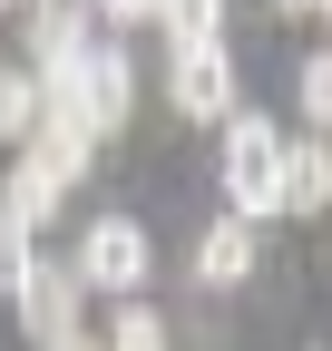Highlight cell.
Returning <instances> with one entry per match:
<instances>
[{"instance_id": "6da1fadb", "label": "cell", "mask_w": 332, "mask_h": 351, "mask_svg": "<svg viewBox=\"0 0 332 351\" xmlns=\"http://www.w3.org/2000/svg\"><path fill=\"white\" fill-rule=\"evenodd\" d=\"M39 108L78 117L88 137L128 127V108H137V69H128V49H117V39H88V49H78L59 78H39Z\"/></svg>"}, {"instance_id": "7a4b0ae2", "label": "cell", "mask_w": 332, "mask_h": 351, "mask_svg": "<svg viewBox=\"0 0 332 351\" xmlns=\"http://www.w3.org/2000/svg\"><path fill=\"white\" fill-rule=\"evenodd\" d=\"M225 205L254 225V215H283V127L235 108L225 117Z\"/></svg>"}, {"instance_id": "3957f363", "label": "cell", "mask_w": 332, "mask_h": 351, "mask_svg": "<svg viewBox=\"0 0 332 351\" xmlns=\"http://www.w3.org/2000/svg\"><path fill=\"white\" fill-rule=\"evenodd\" d=\"M147 274H156V244H147L137 215H98V225L78 234V283H88V293L137 302V293H147Z\"/></svg>"}, {"instance_id": "277c9868", "label": "cell", "mask_w": 332, "mask_h": 351, "mask_svg": "<svg viewBox=\"0 0 332 351\" xmlns=\"http://www.w3.org/2000/svg\"><path fill=\"white\" fill-rule=\"evenodd\" d=\"M166 98H176V117H235V59H225V39L215 49H176V69H166Z\"/></svg>"}, {"instance_id": "5b68a950", "label": "cell", "mask_w": 332, "mask_h": 351, "mask_svg": "<svg viewBox=\"0 0 332 351\" xmlns=\"http://www.w3.org/2000/svg\"><path fill=\"white\" fill-rule=\"evenodd\" d=\"M78 263H29V283H20V322H29V341L49 351V341H69L78 332Z\"/></svg>"}, {"instance_id": "8992f818", "label": "cell", "mask_w": 332, "mask_h": 351, "mask_svg": "<svg viewBox=\"0 0 332 351\" xmlns=\"http://www.w3.org/2000/svg\"><path fill=\"white\" fill-rule=\"evenodd\" d=\"M88 156H98V137L78 117H59V108H39V127H29V166L49 176V186H78L88 176Z\"/></svg>"}, {"instance_id": "52a82bcc", "label": "cell", "mask_w": 332, "mask_h": 351, "mask_svg": "<svg viewBox=\"0 0 332 351\" xmlns=\"http://www.w3.org/2000/svg\"><path fill=\"white\" fill-rule=\"evenodd\" d=\"M78 49H88V0H39V10H29V59H39V78H59Z\"/></svg>"}, {"instance_id": "ba28073f", "label": "cell", "mask_w": 332, "mask_h": 351, "mask_svg": "<svg viewBox=\"0 0 332 351\" xmlns=\"http://www.w3.org/2000/svg\"><path fill=\"white\" fill-rule=\"evenodd\" d=\"M244 274H254V225H244V215H215V225L195 234V283L225 293V283H244Z\"/></svg>"}, {"instance_id": "9c48e42d", "label": "cell", "mask_w": 332, "mask_h": 351, "mask_svg": "<svg viewBox=\"0 0 332 351\" xmlns=\"http://www.w3.org/2000/svg\"><path fill=\"white\" fill-rule=\"evenodd\" d=\"M322 205H332V147L283 137V215H322Z\"/></svg>"}, {"instance_id": "30bf717a", "label": "cell", "mask_w": 332, "mask_h": 351, "mask_svg": "<svg viewBox=\"0 0 332 351\" xmlns=\"http://www.w3.org/2000/svg\"><path fill=\"white\" fill-rule=\"evenodd\" d=\"M39 127V69H0V147H29Z\"/></svg>"}, {"instance_id": "8fae6325", "label": "cell", "mask_w": 332, "mask_h": 351, "mask_svg": "<svg viewBox=\"0 0 332 351\" xmlns=\"http://www.w3.org/2000/svg\"><path fill=\"white\" fill-rule=\"evenodd\" d=\"M59 195H69V186H49V176H39L29 156L10 166V186H0V205H10L20 225H29V234H39V225H49V215H59Z\"/></svg>"}, {"instance_id": "7c38bea8", "label": "cell", "mask_w": 332, "mask_h": 351, "mask_svg": "<svg viewBox=\"0 0 332 351\" xmlns=\"http://www.w3.org/2000/svg\"><path fill=\"white\" fill-rule=\"evenodd\" d=\"M166 39H176V49H215L225 39V0H166Z\"/></svg>"}, {"instance_id": "4fadbf2b", "label": "cell", "mask_w": 332, "mask_h": 351, "mask_svg": "<svg viewBox=\"0 0 332 351\" xmlns=\"http://www.w3.org/2000/svg\"><path fill=\"white\" fill-rule=\"evenodd\" d=\"M29 263H39V244H29V225L10 205H0V302H20V283H29Z\"/></svg>"}, {"instance_id": "5bb4252c", "label": "cell", "mask_w": 332, "mask_h": 351, "mask_svg": "<svg viewBox=\"0 0 332 351\" xmlns=\"http://www.w3.org/2000/svg\"><path fill=\"white\" fill-rule=\"evenodd\" d=\"M108 351H166V322L147 313V302H117V322H108Z\"/></svg>"}, {"instance_id": "9a60e30c", "label": "cell", "mask_w": 332, "mask_h": 351, "mask_svg": "<svg viewBox=\"0 0 332 351\" xmlns=\"http://www.w3.org/2000/svg\"><path fill=\"white\" fill-rule=\"evenodd\" d=\"M294 98H303V117H313V137L332 127V49H313L303 59V78H294Z\"/></svg>"}, {"instance_id": "2e32d148", "label": "cell", "mask_w": 332, "mask_h": 351, "mask_svg": "<svg viewBox=\"0 0 332 351\" xmlns=\"http://www.w3.org/2000/svg\"><path fill=\"white\" fill-rule=\"evenodd\" d=\"M166 0H98V20H156Z\"/></svg>"}, {"instance_id": "e0dca14e", "label": "cell", "mask_w": 332, "mask_h": 351, "mask_svg": "<svg viewBox=\"0 0 332 351\" xmlns=\"http://www.w3.org/2000/svg\"><path fill=\"white\" fill-rule=\"evenodd\" d=\"M49 351H108V341H88V332H69V341H49Z\"/></svg>"}, {"instance_id": "ac0fdd59", "label": "cell", "mask_w": 332, "mask_h": 351, "mask_svg": "<svg viewBox=\"0 0 332 351\" xmlns=\"http://www.w3.org/2000/svg\"><path fill=\"white\" fill-rule=\"evenodd\" d=\"M274 10H313V0H274Z\"/></svg>"}, {"instance_id": "d6986e66", "label": "cell", "mask_w": 332, "mask_h": 351, "mask_svg": "<svg viewBox=\"0 0 332 351\" xmlns=\"http://www.w3.org/2000/svg\"><path fill=\"white\" fill-rule=\"evenodd\" d=\"M313 10H322V20H332V0H313Z\"/></svg>"}, {"instance_id": "ffe728a7", "label": "cell", "mask_w": 332, "mask_h": 351, "mask_svg": "<svg viewBox=\"0 0 332 351\" xmlns=\"http://www.w3.org/2000/svg\"><path fill=\"white\" fill-rule=\"evenodd\" d=\"M0 10H10V0H0Z\"/></svg>"}]
</instances>
